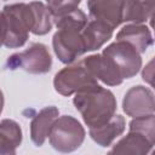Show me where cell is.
Returning a JSON list of instances; mask_svg holds the SVG:
<instances>
[{
    "label": "cell",
    "mask_w": 155,
    "mask_h": 155,
    "mask_svg": "<svg viewBox=\"0 0 155 155\" xmlns=\"http://www.w3.org/2000/svg\"><path fill=\"white\" fill-rule=\"evenodd\" d=\"M53 22L58 28L52 40L54 53L61 62L71 63L86 52L82 29L87 23V17L78 7Z\"/></svg>",
    "instance_id": "obj_1"
},
{
    "label": "cell",
    "mask_w": 155,
    "mask_h": 155,
    "mask_svg": "<svg viewBox=\"0 0 155 155\" xmlns=\"http://www.w3.org/2000/svg\"><path fill=\"white\" fill-rule=\"evenodd\" d=\"M74 105L88 128H94L107 124L115 115L116 99L113 92L96 85L75 93Z\"/></svg>",
    "instance_id": "obj_2"
},
{
    "label": "cell",
    "mask_w": 155,
    "mask_h": 155,
    "mask_svg": "<svg viewBox=\"0 0 155 155\" xmlns=\"http://www.w3.org/2000/svg\"><path fill=\"white\" fill-rule=\"evenodd\" d=\"M1 29L4 46L10 48L23 46L33 29V13L29 4L5 5L1 11Z\"/></svg>",
    "instance_id": "obj_3"
},
{
    "label": "cell",
    "mask_w": 155,
    "mask_h": 155,
    "mask_svg": "<svg viewBox=\"0 0 155 155\" xmlns=\"http://www.w3.org/2000/svg\"><path fill=\"white\" fill-rule=\"evenodd\" d=\"M53 149L61 153H71L80 148L85 139V130L81 124L69 115L58 117L48 134Z\"/></svg>",
    "instance_id": "obj_4"
},
{
    "label": "cell",
    "mask_w": 155,
    "mask_h": 155,
    "mask_svg": "<svg viewBox=\"0 0 155 155\" xmlns=\"http://www.w3.org/2000/svg\"><path fill=\"white\" fill-rule=\"evenodd\" d=\"M102 54L115 69L122 81L124 79L134 76L142 67L140 54L136 48L124 41H115L110 44L107 48H104Z\"/></svg>",
    "instance_id": "obj_5"
},
{
    "label": "cell",
    "mask_w": 155,
    "mask_h": 155,
    "mask_svg": "<svg viewBox=\"0 0 155 155\" xmlns=\"http://www.w3.org/2000/svg\"><path fill=\"white\" fill-rule=\"evenodd\" d=\"M52 65V58L47 47L42 44H31L27 50L8 57L6 67L8 69H23L30 74L48 73Z\"/></svg>",
    "instance_id": "obj_6"
},
{
    "label": "cell",
    "mask_w": 155,
    "mask_h": 155,
    "mask_svg": "<svg viewBox=\"0 0 155 155\" xmlns=\"http://www.w3.org/2000/svg\"><path fill=\"white\" fill-rule=\"evenodd\" d=\"M53 85L56 91L62 96H71L98 84L82 62H79L59 70L54 76Z\"/></svg>",
    "instance_id": "obj_7"
},
{
    "label": "cell",
    "mask_w": 155,
    "mask_h": 155,
    "mask_svg": "<svg viewBox=\"0 0 155 155\" xmlns=\"http://www.w3.org/2000/svg\"><path fill=\"white\" fill-rule=\"evenodd\" d=\"M122 108L124 111L132 117L154 114V94L144 86H134L126 92Z\"/></svg>",
    "instance_id": "obj_8"
},
{
    "label": "cell",
    "mask_w": 155,
    "mask_h": 155,
    "mask_svg": "<svg viewBox=\"0 0 155 155\" xmlns=\"http://www.w3.org/2000/svg\"><path fill=\"white\" fill-rule=\"evenodd\" d=\"M87 7L90 10L88 18L99 21L111 29H115L122 22V7L124 1H110V0H96L88 1Z\"/></svg>",
    "instance_id": "obj_9"
},
{
    "label": "cell",
    "mask_w": 155,
    "mask_h": 155,
    "mask_svg": "<svg viewBox=\"0 0 155 155\" xmlns=\"http://www.w3.org/2000/svg\"><path fill=\"white\" fill-rule=\"evenodd\" d=\"M154 145V139L147 136L130 131L126 137L120 139L107 155H147Z\"/></svg>",
    "instance_id": "obj_10"
},
{
    "label": "cell",
    "mask_w": 155,
    "mask_h": 155,
    "mask_svg": "<svg viewBox=\"0 0 155 155\" xmlns=\"http://www.w3.org/2000/svg\"><path fill=\"white\" fill-rule=\"evenodd\" d=\"M58 109L51 105L45 107L33 117L30 122V138L35 145L41 147L44 144L45 139L50 134L54 121L58 119Z\"/></svg>",
    "instance_id": "obj_11"
},
{
    "label": "cell",
    "mask_w": 155,
    "mask_h": 155,
    "mask_svg": "<svg viewBox=\"0 0 155 155\" xmlns=\"http://www.w3.org/2000/svg\"><path fill=\"white\" fill-rule=\"evenodd\" d=\"M81 62L96 80H101L109 86H116L122 82L121 78L102 53L88 56Z\"/></svg>",
    "instance_id": "obj_12"
},
{
    "label": "cell",
    "mask_w": 155,
    "mask_h": 155,
    "mask_svg": "<svg viewBox=\"0 0 155 155\" xmlns=\"http://www.w3.org/2000/svg\"><path fill=\"white\" fill-rule=\"evenodd\" d=\"M116 41H124L131 45L140 54L153 44V38L148 27L142 24H127L117 33Z\"/></svg>",
    "instance_id": "obj_13"
},
{
    "label": "cell",
    "mask_w": 155,
    "mask_h": 155,
    "mask_svg": "<svg viewBox=\"0 0 155 155\" xmlns=\"http://www.w3.org/2000/svg\"><path fill=\"white\" fill-rule=\"evenodd\" d=\"M114 29L108 27L107 24L87 18V23L82 29V39L85 45V51H93L102 47L113 35Z\"/></svg>",
    "instance_id": "obj_14"
},
{
    "label": "cell",
    "mask_w": 155,
    "mask_h": 155,
    "mask_svg": "<svg viewBox=\"0 0 155 155\" xmlns=\"http://www.w3.org/2000/svg\"><path fill=\"white\" fill-rule=\"evenodd\" d=\"M125 130V119L121 115H114L107 124L90 128L91 138L101 147H109L113 140L119 137Z\"/></svg>",
    "instance_id": "obj_15"
},
{
    "label": "cell",
    "mask_w": 155,
    "mask_h": 155,
    "mask_svg": "<svg viewBox=\"0 0 155 155\" xmlns=\"http://www.w3.org/2000/svg\"><path fill=\"white\" fill-rule=\"evenodd\" d=\"M22 142L19 125L10 119L0 121V155H16V149Z\"/></svg>",
    "instance_id": "obj_16"
},
{
    "label": "cell",
    "mask_w": 155,
    "mask_h": 155,
    "mask_svg": "<svg viewBox=\"0 0 155 155\" xmlns=\"http://www.w3.org/2000/svg\"><path fill=\"white\" fill-rule=\"evenodd\" d=\"M154 7V1H124L122 22H133V24L147 22L153 17Z\"/></svg>",
    "instance_id": "obj_17"
},
{
    "label": "cell",
    "mask_w": 155,
    "mask_h": 155,
    "mask_svg": "<svg viewBox=\"0 0 155 155\" xmlns=\"http://www.w3.org/2000/svg\"><path fill=\"white\" fill-rule=\"evenodd\" d=\"M29 7L33 13V29L35 35H45L52 28L51 15L44 2H29Z\"/></svg>",
    "instance_id": "obj_18"
},
{
    "label": "cell",
    "mask_w": 155,
    "mask_h": 155,
    "mask_svg": "<svg viewBox=\"0 0 155 155\" xmlns=\"http://www.w3.org/2000/svg\"><path fill=\"white\" fill-rule=\"evenodd\" d=\"M130 131L139 132L150 139H154V114L134 117L130 122Z\"/></svg>",
    "instance_id": "obj_19"
},
{
    "label": "cell",
    "mask_w": 155,
    "mask_h": 155,
    "mask_svg": "<svg viewBox=\"0 0 155 155\" xmlns=\"http://www.w3.org/2000/svg\"><path fill=\"white\" fill-rule=\"evenodd\" d=\"M80 1H48L46 7L51 15L52 21H56L70 11L78 8Z\"/></svg>",
    "instance_id": "obj_20"
},
{
    "label": "cell",
    "mask_w": 155,
    "mask_h": 155,
    "mask_svg": "<svg viewBox=\"0 0 155 155\" xmlns=\"http://www.w3.org/2000/svg\"><path fill=\"white\" fill-rule=\"evenodd\" d=\"M2 107H4V94H2V91L0 90V114L2 111Z\"/></svg>",
    "instance_id": "obj_21"
},
{
    "label": "cell",
    "mask_w": 155,
    "mask_h": 155,
    "mask_svg": "<svg viewBox=\"0 0 155 155\" xmlns=\"http://www.w3.org/2000/svg\"><path fill=\"white\" fill-rule=\"evenodd\" d=\"M0 46H2V29H1V11H0Z\"/></svg>",
    "instance_id": "obj_22"
},
{
    "label": "cell",
    "mask_w": 155,
    "mask_h": 155,
    "mask_svg": "<svg viewBox=\"0 0 155 155\" xmlns=\"http://www.w3.org/2000/svg\"><path fill=\"white\" fill-rule=\"evenodd\" d=\"M149 155H151V154H149Z\"/></svg>",
    "instance_id": "obj_23"
}]
</instances>
